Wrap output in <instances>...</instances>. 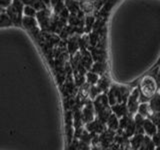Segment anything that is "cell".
Returning a JSON list of instances; mask_svg holds the SVG:
<instances>
[{
  "label": "cell",
  "mask_w": 160,
  "mask_h": 150,
  "mask_svg": "<svg viewBox=\"0 0 160 150\" xmlns=\"http://www.w3.org/2000/svg\"><path fill=\"white\" fill-rule=\"evenodd\" d=\"M94 109L98 114V119L100 121H102L104 123L106 122L108 116L111 114L110 108H109L107 95H105V94L98 95L94 102Z\"/></svg>",
  "instance_id": "6da1fadb"
},
{
  "label": "cell",
  "mask_w": 160,
  "mask_h": 150,
  "mask_svg": "<svg viewBox=\"0 0 160 150\" xmlns=\"http://www.w3.org/2000/svg\"><path fill=\"white\" fill-rule=\"evenodd\" d=\"M129 95L128 90L123 87V86H115L111 87L110 91L107 95V99H108V103L109 105H115L117 103H122L125 102L127 100V97Z\"/></svg>",
  "instance_id": "7a4b0ae2"
},
{
  "label": "cell",
  "mask_w": 160,
  "mask_h": 150,
  "mask_svg": "<svg viewBox=\"0 0 160 150\" xmlns=\"http://www.w3.org/2000/svg\"><path fill=\"white\" fill-rule=\"evenodd\" d=\"M157 90V85L155 79L151 76H146L142 79L140 83V92L141 96L146 98V101L151 98Z\"/></svg>",
  "instance_id": "3957f363"
},
{
  "label": "cell",
  "mask_w": 160,
  "mask_h": 150,
  "mask_svg": "<svg viewBox=\"0 0 160 150\" xmlns=\"http://www.w3.org/2000/svg\"><path fill=\"white\" fill-rule=\"evenodd\" d=\"M139 97H140V93L138 89H134L133 91L128 95L127 97V109H128V113L130 114H134L137 112V108H138V103H139Z\"/></svg>",
  "instance_id": "277c9868"
},
{
  "label": "cell",
  "mask_w": 160,
  "mask_h": 150,
  "mask_svg": "<svg viewBox=\"0 0 160 150\" xmlns=\"http://www.w3.org/2000/svg\"><path fill=\"white\" fill-rule=\"evenodd\" d=\"M142 127H143L144 133L146 134V135H148V136H150V137H151L152 135H154L155 133L158 131L157 125L155 124L154 122H152L149 118H144Z\"/></svg>",
  "instance_id": "5b68a950"
},
{
  "label": "cell",
  "mask_w": 160,
  "mask_h": 150,
  "mask_svg": "<svg viewBox=\"0 0 160 150\" xmlns=\"http://www.w3.org/2000/svg\"><path fill=\"white\" fill-rule=\"evenodd\" d=\"M111 110L117 117H121V116H124V115H128V109H127L126 103L125 102L112 105Z\"/></svg>",
  "instance_id": "8992f818"
},
{
  "label": "cell",
  "mask_w": 160,
  "mask_h": 150,
  "mask_svg": "<svg viewBox=\"0 0 160 150\" xmlns=\"http://www.w3.org/2000/svg\"><path fill=\"white\" fill-rule=\"evenodd\" d=\"M106 125H107V128L109 130H112V131H115V130H117L118 126H119V120H118V117L115 115L114 113L110 114L107 120H106Z\"/></svg>",
  "instance_id": "52a82bcc"
},
{
  "label": "cell",
  "mask_w": 160,
  "mask_h": 150,
  "mask_svg": "<svg viewBox=\"0 0 160 150\" xmlns=\"http://www.w3.org/2000/svg\"><path fill=\"white\" fill-rule=\"evenodd\" d=\"M149 107L151 109L152 113L159 112V94L158 92H155L153 96L149 99Z\"/></svg>",
  "instance_id": "ba28073f"
},
{
  "label": "cell",
  "mask_w": 160,
  "mask_h": 150,
  "mask_svg": "<svg viewBox=\"0 0 160 150\" xmlns=\"http://www.w3.org/2000/svg\"><path fill=\"white\" fill-rule=\"evenodd\" d=\"M137 112H138V114H140L144 118L149 117L150 114L152 113L151 109H150V107H149V105H148L147 102H142L141 104H139L138 108H137Z\"/></svg>",
  "instance_id": "9c48e42d"
},
{
  "label": "cell",
  "mask_w": 160,
  "mask_h": 150,
  "mask_svg": "<svg viewBox=\"0 0 160 150\" xmlns=\"http://www.w3.org/2000/svg\"><path fill=\"white\" fill-rule=\"evenodd\" d=\"M132 138L130 140V145L132 146V148L134 149H138L141 147L142 144V140H143V136L144 134H140V133H135L132 135Z\"/></svg>",
  "instance_id": "30bf717a"
},
{
  "label": "cell",
  "mask_w": 160,
  "mask_h": 150,
  "mask_svg": "<svg viewBox=\"0 0 160 150\" xmlns=\"http://www.w3.org/2000/svg\"><path fill=\"white\" fill-rule=\"evenodd\" d=\"M82 118L84 121L86 122H90L94 120V113H93V108L91 104H87L86 107L84 108L83 110V114H82Z\"/></svg>",
  "instance_id": "8fae6325"
},
{
  "label": "cell",
  "mask_w": 160,
  "mask_h": 150,
  "mask_svg": "<svg viewBox=\"0 0 160 150\" xmlns=\"http://www.w3.org/2000/svg\"><path fill=\"white\" fill-rule=\"evenodd\" d=\"M21 23L23 24V26L25 28H27L29 30H31L35 27H37V21L34 19V17H28V16H25L22 18V21Z\"/></svg>",
  "instance_id": "7c38bea8"
},
{
  "label": "cell",
  "mask_w": 160,
  "mask_h": 150,
  "mask_svg": "<svg viewBox=\"0 0 160 150\" xmlns=\"http://www.w3.org/2000/svg\"><path fill=\"white\" fill-rule=\"evenodd\" d=\"M155 145L152 141V139L148 135H144L143 136V140H142V144H141V147L140 149H146V150H151L154 149Z\"/></svg>",
  "instance_id": "4fadbf2b"
},
{
  "label": "cell",
  "mask_w": 160,
  "mask_h": 150,
  "mask_svg": "<svg viewBox=\"0 0 160 150\" xmlns=\"http://www.w3.org/2000/svg\"><path fill=\"white\" fill-rule=\"evenodd\" d=\"M98 85L97 87L100 89V91H104V90H107L110 86V81L108 80V78L106 77H102L101 79H98Z\"/></svg>",
  "instance_id": "5bb4252c"
},
{
  "label": "cell",
  "mask_w": 160,
  "mask_h": 150,
  "mask_svg": "<svg viewBox=\"0 0 160 150\" xmlns=\"http://www.w3.org/2000/svg\"><path fill=\"white\" fill-rule=\"evenodd\" d=\"M66 6L68 7V10H70L73 14H76L79 12L78 4L73 1V0H66Z\"/></svg>",
  "instance_id": "9a60e30c"
},
{
  "label": "cell",
  "mask_w": 160,
  "mask_h": 150,
  "mask_svg": "<svg viewBox=\"0 0 160 150\" xmlns=\"http://www.w3.org/2000/svg\"><path fill=\"white\" fill-rule=\"evenodd\" d=\"M25 16H28V17H35L36 16V13L37 11L35 10L33 7L29 6V5H25V6H23V11Z\"/></svg>",
  "instance_id": "2e32d148"
},
{
  "label": "cell",
  "mask_w": 160,
  "mask_h": 150,
  "mask_svg": "<svg viewBox=\"0 0 160 150\" xmlns=\"http://www.w3.org/2000/svg\"><path fill=\"white\" fill-rule=\"evenodd\" d=\"M92 65H93V66L90 67V68H91V70H92V72H95V73H97V74H102L104 72L105 66H104L103 63L97 62V63L92 64Z\"/></svg>",
  "instance_id": "e0dca14e"
},
{
  "label": "cell",
  "mask_w": 160,
  "mask_h": 150,
  "mask_svg": "<svg viewBox=\"0 0 160 150\" xmlns=\"http://www.w3.org/2000/svg\"><path fill=\"white\" fill-rule=\"evenodd\" d=\"M98 79H99V76H98L97 73H95V72H88L87 73V81L89 82V84L93 85L95 83H97Z\"/></svg>",
  "instance_id": "ac0fdd59"
},
{
  "label": "cell",
  "mask_w": 160,
  "mask_h": 150,
  "mask_svg": "<svg viewBox=\"0 0 160 150\" xmlns=\"http://www.w3.org/2000/svg\"><path fill=\"white\" fill-rule=\"evenodd\" d=\"M10 24H11V21H10L7 15L0 14V26H6V25H10Z\"/></svg>",
  "instance_id": "d6986e66"
},
{
  "label": "cell",
  "mask_w": 160,
  "mask_h": 150,
  "mask_svg": "<svg viewBox=\"0 0 160 150\" xmlns=\"http://www.w3.org/2000/svg\"><path fill=\"white\" fill-rule=\"evenodd\" d=\"M100 92V89L97 87V86H95V85L93 84L92 86H91V89L89 90V94H90V97H91L92 99L94 98H96L98 96V94Z\"/></svg>",
  "instance_id": "ffe728a7"
},
{
  "label": "cell",
  "mask_w": 160,
  "mask_h": 150,
  "mask_svg": "<svg viewBox=\"0 0 160 150\" xmlns=\"http://www.w3.org/2000/svg\"><path fill=\"white\" fill-rule=\"evenodd\" d=\"M12 0H0V7L2 9H6L9 5H11Z\"/></svg>",
  "instance_id": "44dd1931"
},
{
  "label": "cell",
  "mask_w": 160,
  "mask_h": 150,
  "mask_svg": "<svg viewBox=\"0 0 160 150\" xmlns=\"http://www.w3.org/2000/svg\"><path fill=\"white\" fill-rule=\"evenodd\" d=\"M42 1L44 2V4L46 5L47 7H48V6H50V5H51V3H50V1H51V0H42Z\"/></svg>",
  "instance_id": "7402d4cb"
},
{
  "label": "cell",
  "mask_w": 160,
  "mask_h": 150,
  "mask_svg": "<svg viewBox=\"0 0 160 150\" xmlns=\"http://www.w3.org/2000/svg\"><path fill=\"white\" fill-rule=\"evenodd\" d=\"M2 12V8L1 7H0V13H1Z\"/></svg>",
  "instance_id": "603a6c76"
}]
</instances>
